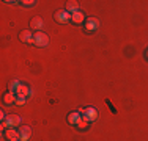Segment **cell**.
<instances>
[{
    "label": "cell",
    "mask_w": 148,
    "mask_h": 141,
    "mask_svg": "<svg viewBox=\"0 0 148 141\" xmlns=\"http://www.w3.org/2000/svg\"><path fill=\"white\" fill-rule=\"evenodd\" d=\"M21 116L19 115H10L6 116L5 121H2V130H6V129H14V127L21 125Z\"/></svg>",
    "instance_id": "cell-1"
},
{
    "label": "cell",
    "mask_w": 148,
    "mask_h": 141,
    "mask_svg": "<svg viewBox=\"0 0 148 141\" xmlns=\"http://www.w3.org/2000/svg\"><path fill=\"white\" fill-rule=\"evenodd\" d=\"M33 44L36 45V47H46V45L49 44V36L46 33H43V31H35Z\"/></svg>",
    "instance_id": "cell-2"
},
{
    "label": "cell",
    "mask_w": 148,
    "mask_h": 141,
    "mask_svg": "<svg viewBox=\"0 0 148 141\" xmlns=\"http://www.w3.org/2000/svg\"><path fill=\"white\" fill-rule=\"evenodd\" d=\"M54 19H55V22H58V24H66V22L71 20V14L66 11V9H57V11L54 13Z\"/></svg>",
    "instance_id": "cell-3"
},
{
    "label": "cell",
    "mask_w": 148,
    "mask_h": 141,
    "mask_svg": "<svg viewBox=\"0 0 148 141\" xmlns=\"http://www.w3.org/2000/svg\"><path fill=\"white\" fill-rule=\"evenodd\" d=\"M3 135L8 141H21V135H19V130L16 129H6L3 130Z\"/></svg>",
    "instance_id": "cell-4"
},
{
    "label": "cell",
    "mask_w": 148,
    "mask_h": 141,
    "mask_svg": "<svg viewBox=\"0 0 148 141\" xmlns=\"http://www.w3.org/2000/svg\"><path fill=\"white\" fill-rule=\"evenodd\" d=\"M99 28V20L96 17H87L85 20V30L87 31H96Z\"/></svg>",
    "instance_id": "cell-5"
},
{
    "label": "cell",
    "mask_w": 148,
    "mask_h": 141,
    "mask_svg": "<svg viewBox=\"0 0 148 141\" xmlns=\"http://www.w3.org/2000/svg\"><path fill=\"white\" fill-rule=\"evenodd\" d=\"M82 118H84V119H87L88 122H93L95 119L98 118V110H96V108H93V107L85 108V113H84Z\"/></svg>",
    "instance_id": "cell-6"
},
{
    "label": "cell",
    "mask_w": 148,
    "mask_h": 141,
    "mask_svg": "<svg viewBox=\"0 0 148 141\" xmlns=\"http://www.w3.org/2000/svg\"><path fill=\"white\" fill-rule=\"evenodd\" d=\"M32 94H33L32 89L27 86V85H24V83H21L19 88L16 89V96H19V97H30Z\"/></svg>",
    "instance_id": "cell-7"
},
{
    "label": "cell",
    "mask_w": 148,
    "mask_h": 141,
    "mask_svg": "<svg viewBox=\"0 0 148 141\" xmlns=\"http://www.w3.org/2000/svg\"><path fill=\"white\" fill-rule=\"evenodd\" d=\"M19 39L22 42H29V44H33V33L32 30H24L19 33Z\"/></svg>",
    "instance_id": "cell-8"
},
{
    "label": "cell",
    "mask_w": 148,
    "mask_h": 141,
    "mask_svg": "<svg viewBox=\"0 0 148 141\" xmlns=\"http://www.w3.org/2000/svg\"><path fill=\"white\" fill-rule=\"evenodd\" d=\"M19 135H21V141H29L32 136V129L29 125H22L19 129Z\"/></svg>",
    "instance_id": "cell-9"
},
{
    "label": "cell",
    "mask_w": 148,
    "mask_h": 141,
    "mask_svg": "<svg viewBox=\"0 0 148 141\" xmlns=\"http://www.w3.org/2000/svg\"><path fill=\"white\" fill-rule=\"evenodd\" d=\"M16 93H13V91H8V93L3 96V105H11V104H16Z\"/></svg>",
    "instance_id": "cell-10"
},
{
    "label": "cell",
    "mask_w": 148,
    "mask_h": 141,
    "mask_svg": "<svg viewBox=\"0 0 148 141\" xmlns=\"http://www.w3.org/2000/svg\"><path fill=\"white\" fill-rule=\"evenodd\" d=\"M30 28H33V30L40 31L41 28H43V19H41L40 16H35L33 19L30 20Z\"/></svg>",
    "instance_id": "cell-11"
},
{
    "label": "cell",
    "mask_w": 148,
    "mask_h": 141,
    "mask_svg": "<svg viewBox=\"0 0 148 141\" xmlns=\"http://www.w3.org/2000/svg\"><path fill=\"white\" fill-rule=\"evenodd\" d=\"M71 20H73V24H77V25H79V24H82L84 20H85V14L79 9V11L71 14Z\"/></svg>",
    "instance_id": "cell-12"
},
{
    "label": "cell",
    "mask_w": 148,
    "mask_h": 141,
    "mask_svg": "<svg viewBox=\"0 0 148 141\" xmlns=\"http://www.w3.org/2000/svg\"><path fill=\"white\" fill-rule=\"evenodd\" d=\"M82 118V115H80L79 111H73V113H69L68 115V124H71V125H77V122H79V119Z\"/></svg>",
    "instance_id": "cell-13"
},
{
    "label": "cell",
    "mask_w": 148,
    "mask_h": 141,
    "mask_svg": "<svg viewBox=\"0 0 148 141\" xmlns=\"http://www.w3.org/2000/svg\"><path fill=\"white\" fill-rule=\"evenodd\" d=\"M65 9H66V11H68L69 14H73V13L79 11V3H77L76 0H69V2H66Z\"/></svg>",
    "instance_id": "cell-14"
},
{
    "label": "cell",
    "mask_w": 148,
    "mask_h": 141,
    "mask_svg": "<svg viewBox=\"0 0 148 141\" xmlns=\"http://www.w3.org/2000/svg\"><path fill=\"white\" fill-rule=\"evenodd\" d=\"M19 85H21L19 80H13V82H10V83H8V91H13V93H16V89L19 88Z\"/></svg>",
    "instance_id": "cell-15"
},
{
    "label": "cell",
    "mask_w": 148,
    "mask_h": 141,
    "mask_svg": "<svg viewBox=\"0 0 148 141\" xmlns=\"http://www.w3.org/2000/svg\"><path fill=\"white\" fill-rule=\"evenodd\" d=\"M88 124H90V122L88 121H87V119H84V118H80L79 119V122H77V129H80V130H85L87 129V127H88Z\"/></svg>",
    "instance_id": "cell-16"
},
{
    "label": "cell",
    "mask_w": 148,
    "mask_h": 141,
    "mask_svg": "<svg viewBox=\"0 0 148 141\" xmlns=\"http://www.w3.org/2000/svg\"><path fill=\"white\" fill-rule=\"evenodd\" d=\"M16 105H19V107L25 105V97H19V96H17V99H16Z\"/></svg>",
    "instance_id": "cell-17"
},
{
    "label": "cell",
    "mask_w": 148,
    "mask_h": 141,
    "mask_svg": "<svg viewBox=\"0 0 148 141\" xmlns=\"http://www.w3.org/2000/svg\"><path fill=\"white\" fill-rule=\"evenodd\" d=\"M22 3H24V5H27V6H32V5H33V3H35V2H33V0H24Z\"/></svg>",
    "instance_id": "cell-18"
},
{
    "label": "cell",
    "mask_w": 148,
    "mask_h": 141,
    "mask_svg": "<svg viewBox=\"0 0 148 141\" xmlns=\"http://www.w3.org/2000/svg\"><path fill=\"white\" fill-rule=\"evenodd\" d=\"M147 58H148V52H147Z\"/></svg>",
    "instance_id": "cell-19"
}]
</instances>
